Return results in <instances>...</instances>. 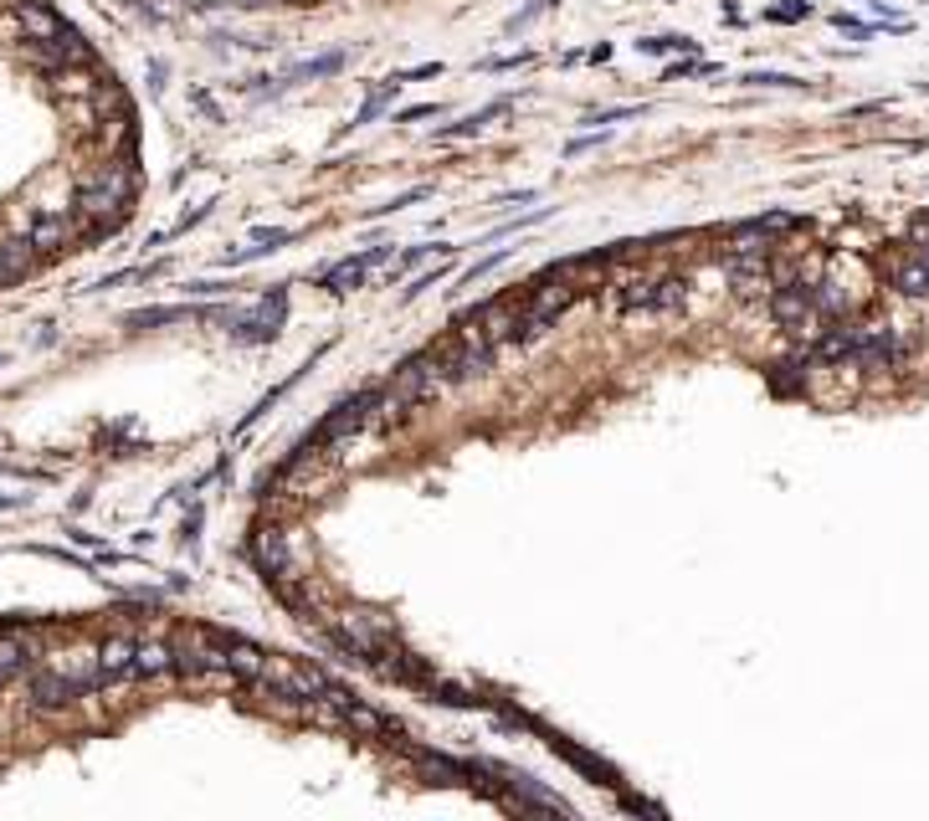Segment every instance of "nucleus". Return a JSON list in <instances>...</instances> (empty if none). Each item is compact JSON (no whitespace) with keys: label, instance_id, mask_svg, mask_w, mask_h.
Here are the masks:
<instances>
[{"label":"nucleus","instance_id":"f257e3e1","mask_svg":"<svg viewBox=\"0 0 929 821\" xmlns=\"http://www.w3.org/2000/svg\"><path fill=\"white\" fill-rule=\"evenodd\" d=\"M370 410H375V390H359V396H349V400H339V406L329 410L319 422V432L304 442V447H334V442H345V437H355L359 426L370 422Z\"/></svg>","mask_w":929,"mask_h":821},{"label":"nucleus","instance_id":"f03ea898","mask_svg":"<svg viewBox=\"0 0 929 821\" xmlns=\"http://www.w3.org/2000/svg\"><path fill=\"white\" fill-rule=\"evenodd\" d=\"M283 304H288V283H283V288H273V293H263L257 314H247V318H237V324H231V339H237V345H267V339H278Z\"/></svg>","mask_w":929,"mask_h":821},{"label":"nucleus","instance_id":"7ed1b4c3","mask_svg":"<svg viewBox=\"0 0 929 821\" xmlns=\"http://www.w3.org/2000/svg\"><path fill=\"white\" fill-rule=\"evenodd\" d=\"M253 560H257V570L263 575H298V560H293V544H288V534L283 530H253Z\"/></svg>","mask_w":929,"mask_h":821},{"label":"nucleus","instance_id":"20e7f679","mask_svg":"<svg viewBox=\"0 0 929 821\" xmlns=\"http://www.w3.org/2000/svg\"><path fill=\"white\" fill-rule=\"evenodd\" d=\"M27 237H31V247H37V257H57V253H67V247L82 237V226H78V216H72V211H67V216H37Z\"/></svg>","mask_w":929,"mask_h":821},{"label":"nucleus","instance_id":"39448f33","mask_svg":"<svg viewBox=\"0 0 929 821\" xmlns=\"http://www.w3.org/2000/svg\"><path fill=\"white\" fill-rule=\"evenodd\" d=\"M385 257H396V247H370V253H359V257H345L339 267H329V273H324V288H329V293L359 288V283H365V273H370L375 263H385Z\"/></svg>","mask_w":929,"mask_h":821},{"label":"nucleus","instance_id":"423d86ee","mask_svg":"<svg viewBox=\"0 0 929 821\" xmlns=\"http://www.w3.org/2000/svg\"><path fill=\"white\" fill-rule=\"evenodd\" d=\"M770 314L781 324H807L817 314V298H811V283H785V288L770 293Z\"/></svg>","mask_w":929,"mask_h":821},{"label":"nucleus","instance_id":"0eeeda50","mask_svg":"<svg viewBox=\"0 0 929 821\" xmlns=\"http://www.w3.org/2000/svg\"><path fill=\"white\" fill-rule=\"evenodd\" d=\"M216 642H221V652H226V667H231L241 683H257V677H263V667H267V652L263 647L241 642V636H226V632H216Z\"/></svg>","mask_w":929,"mask_h":821},{"label":"nucleus","instance_id":"6e6552de","mask_svg":"<svg viewBox=\"0 0 929 821\" xmlns=\"http://www.w3.org/2000/svg\"><path fill=\"white\" fill-rule=\"evenodd\" d=\"M31 267H37V247H31V237H21V231H6V237H0V283L27 278Z\"/></svg>","mask_w":929,"mask_h":821},{"label":"nucleus","instance_id":"1a4fd4ad","mask_svg":"<svg viewBox=\"0 0 929 821\" xmlns=\"http://www.w3.org/2000/svg\"><path fill=\"white\" fill-rule=\"evenodd\" d=\"M175 673V652L170 642H134V677H165Z\"/></svg>","mask_w":929,"mask_h":821},{"label":"nucleus","instance_id":"9d476101","mask_svg":"<svg viewBox=\"0 0 929 821\" xmlns=\"http://www.w3.org/2000/svg\"><path fill=\"white\" fill-rule=\"evenodd\" d=\"M98 673H103V683L134 673V636H108L103 647H98Z\"/></svg>","mask_w":929,"mask_h":821},{"label":"nucleus","instance_id":"9b49d317","mask_svg":"<svg viewBox=\"0 0 929 821\" xmlns=\"http://www.w3.org/2000/svg\"><path fill=\"white\" fill-rule=\"evenodd\" d=\"M67 699H78V689H72L62 673H52V667H47V673L31 677V703H37V709H62Z\"/></svg>","mask_w":929,"mask_h":821},{"label":"nucleus","instance_id":"f8f14e48","mask_svg":"<svg viewBox=\"0 0 929 821\" xmlns=\"http://www.w3.org/2000/svg\"><path fill=\"white\" fill-rule=\"evenodd\" d=\"M334 709H339V719H345V724H355L359 734H396V724H391L385 714H375L370 703L345 699V703H334Z\"/></svg>","mask_w":929,"mask_h":821},{"label":"nucleus","instance_id":"ddd939ff","mask_svg":"<svg viewBox=\"0 0 929 821\" xmlns=\"http://www.w3.org/2000/svg\"><path fill=\"white\" fill-rule=\"evenodd\" d=\"M689 304V278H658L652 283V314H678Z\"/></svg>","mask_w":929,"mask_h":821},{"label":"nucleus","instance_id":"4468645a","mask_svg":"<svg viewBox=\"0 0 929 821\" xmlns=\"http://www.w3.org/2000/svg\"><path fill=\"white\" fill-rule=\"evenodd\" d=\"M27 667V642L16 632H0V677H11Z\"/></svg>","mask_w":929,"mask_h":821},{"label":"nucleus","instance_id":"2eb2a0df","mask_svg":"<svg viewBox=\"0 0 929 821\" xmlns=\"http://www.w3.org/2000/svg\"><path fill=\"white\" fill-rule=\"evenodd\" d=\"M190 308H139V314H129L134 329H160V324H180Z\"/></svg>","mask_w":929,"mask_h":821},{"label":"nucleus","instance_id":"dca6fc26","mask_svg":"<svg viewBox=\"0 0 929 821\" xmlns=\"http://www.w3.org/2000/svg\"><path fill=\"white\" fill-rule=\"evenodd\" d=\"M616 304L632 314V308H652V278H632L622 283V293H616Z\"/></svg>","mask_w":929,"mask_h":821},{"label":"nucleus","instance_id":"f3484780","mask_svg":"<svg viewBox=\"0 0 929 821\" xmlns=\"http://www.w3.org/2000/svg\"><path fill=\"white\" fill-rule=\"evenodd\" d=\"M442 278H447V267H437V273H422V278H416V283H412V288H406V293H401V298H406V304H412V298H422V293H426V288H437V283H442Z\"/></svg>","mask_w":929,"mask_h":821},{"label":"nucleus","instance_id":"a211bd4d","mask_svg":"<svg viewBox=\"0 0 929 821\" xmlns=\"http://www.w3.org/2000/svg\"><path fill=\"white\" fill-rule=\"evenodd\" d=\"M504 257H508V253H493V257H483V263H473V267H467V283L488 278V273H493V267H498V263H504Z\"/></svg>","mask_w":929,"mask_h":821},{"label":"nucleus","instance_id":"6ab92c4d","mask_svg":"<svg viewBox=\"0 0 929 821\" xmlns=\"http://www.w3.org/2000/svg\"><path fill=\"white\" fill-rule=\"evenodd\" d=\"M909 241H915V247H929V211L915 216V226H909Z\"/></svg>","mask_w":929,"mask_h":821},{"label":"nucleus","instance_id":"aec40b11","mask_svg":"<svg viewBox=\"0 0 929 821\" xmlns=\"http://www.w3.org/2000/svg\"><path fill=\"white\" fill-rule=\"evenodd\" d=\"M0 683H6V677H0Z\"/></svg>","mask_w":929,"mask_h":821}]
</instances>
